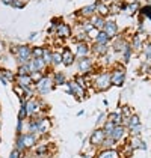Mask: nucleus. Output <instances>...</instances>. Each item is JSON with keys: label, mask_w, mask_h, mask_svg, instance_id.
Returning a JSON list of instances; mask_svg holds the SVG:
<instances>
[{"label": "nucleus", "mask_w": 151, "mask_h": 158, "mask_svg": "<svg viewBox=\"0 0 151 158\" xmlns=\"http://www.w3.org/2000/svg\"><path fill=\"white\" fill-rule=\"evenodd\" d=\"M115 145H116V142L110 139V137H106V140L103 142V145H101L100 149H115Z\"/></svg>", "instance_id": "obj_27"}, {"label": "nucleus", "mask_w": 151, "mask_h": 158, "mask_svg": "<svg viewBox=\"0 0 151 158\" xmlns=\"http://www.w3.org/2000/svg\"><path fill=\"white\" fill-rule=\"evenodd\" d=\"M51 78H53V83L54 86H61V85H65L67 83V77L63 73H54L51 74Z\"/></svg>", "instance_id": "obj_21"}, {"label": "nucleus", "mask_w": 151, "mask_h": 158, "mask_svg": "<svg viewBox=\"0 0 151 158\" xmlns=\"http://www.w3.org/2000/svg\"><path fill=\"white\" fill-rule=\"evenodd\" d=\"M9 158H24V154L20 152V151H17V149H14L12 152H11V155H9Z\"/></svg>", "instance_id": "obj_33"}, {"label": "nucleus", "mask_w": 151, "mask_h": 158, "mask_svg": "<svg viewBox=\"0 0 151 158\" xmlns=\"http://www.w3.org/2000/svg\"><path fill=\"white\" fill-rule=\"evenodd\" d=\"M110 80H112V86H123L126 81V71L124 66H116L110 73Z\"/></svg>", "instance_id": "obj_4"}, {"label": "nucleus", "mask_w": 151, "mask_h": 158, "mask_svg": "<svg viewBox=\"0 0 151 158\" xmlns=\"http://www.w3.org/2000/svg\"><path fill=\"white\" fill-rule=\"evenodd\" d=\"M15 56H17V62H18L20 65L27 63V62L32 60V48H30L29 45H20Z\"/></svg>", "instance_id": "obj_3"}, {"label": "nucleus", "mask_w": 151, "mask_h": 158, "mask_svg": "<svg viewBox=\"0 0 151 158\" xmlns=\"http://www.w3.org/2000/svg\"><path fill=\"white\" fill-rule=\"evenodd\" d=\"M116 125L113 123V122H110L109 119L104 122V125H103V130H104V133H106V137H110V134H112L113 128H115Z\"/></svg>", "instance_id": "obj_25"}, {"label": "nucleus", "mask_w": 151, "mask_h": 158, "mask_svg": "<svg viewBox=\"0 0 151 158\" xmlns=\"http://www.w3.org/2000/svg\"><path fill=\"white\" fill-rule=\"evenodd\" d=\"M130 148L135 151V149H145L147 145H145V142L140 139V135H130L128 137V142H127Z\"/></svg>", "instance_id": "obj_11"}, {"label": "nucleus", "mask_w": 151, "mask_h": 158, "mask_svg": "<svg viewBox=\"0 0 151 158\" xmlns=\"http://www.w3.org/2000/svg\"><path fill=\"white\" fill-rule=\"evenodd\" d=\"M0 142H2V139H0Z\"/></svg>", "instance_id": "obj_35"}, {"label": "nucleus", "mask_w": 151, "mask_h": 158, "mask_svg": "<svg viewBox=\"0 0 151 158\" xmlns=\"http://www.w3.org/2000/svg\"><path fill=\"white\" fill-rule=\"evenodd\" d=\"M17 137H20V140L23 142V146H24L26 151L33 149V148L38 145V135L37 134L23 133V134H20V135H17Z\"/></svg>", "instance_id": "obj_5"}, {"label": "nucleus", "mask_w": 151, "mask_h": 158, "mask_svg": "<svg viewBox=\"0 0 151 158\" xmlns=\"http://www.w3.org/2000/svg\"><path fill=\"white\" fill-rule=\"evenodd\" d=\"M95 14L97 15H100V17H107L110 11H109V5L107 3H104V2H97L95 3Z\"/></svg>", "instance_id": "obj_16"}, {"label": "nucleus", "mask_w": 151, "mask_h": 158, "mask_svg": "<svg viewBox=\"0 0 151 158\" xmlns=\"http://www.w3.org/2000/svg\"><path fill=\"white\" fill-rule=\"evenodd\" d=\"M89 20H91V23H92V26H94V27H95L97 30H100V32H101V30L104 29V24H106V20H104L103 17H100V15H97V14H95V15H94V17H91Z\"/></svg>", "instance_id": "obj_17"}, {"label": "nucleus", "mask_w": 151, "mask_h": 158, "mask_svg": "<svg viewBox=\"0 0 151 158\" xmlns=\"http://www.w3.org/2000/svg\"><path fill=\"white\" fill-rule=\"evenodd\" d=\"M53 87H54V83H53V78H51V75H44L39 81L35 83V90H37L39 95H47V94H50L51 90H53Z\"/></svg>", "instance_id": "obj_2"}, {"label": "nucleus", "mask_w": 151, "mask_h": 158, "mask_svg": "<svg viewBox=\"0 0 151 158\" xmlns=\"http://www.w3.org/2000/svg\"><path fill=\"white\" fill-rule=\"evenodd\" d=\"M139 14H140V17H144V18H148V20L151 21V6H150V5L140 6V9H139Z\"/></svg>", "instance_id": "obj_24"}, {"label": "nucleus", "mask_w": 151, "mask_h": 158, "mask_svg": "<svg viewBox=\"0 0 151 158\" xmlns=\"http://www.w3.org/2000/svg\"><path fill=\"white\" fill-rule=\"evenodd\" d=\"M104 140H106V133H104L103 127L94 130V133L91 134V137H89V143L94 146V148H101Z\"/></svg>", "instance_id": "obj_6"}, {"label": "nucleus", "mask_w": 151, "mask_h": 158, "mask_svg": "<svg viewBox=\"0 0 151 158\" xmlns=\"http://www.w3.org/2000/svg\"><path fill=\"white\" fill-rule=\"evenodd\" d=\"M15 85L21 86L23 89H27V87L35 86V83L30 75H15Z\"/></svg>", "instance_id": "obj_9"}, {"label": "nucleus", "mask_w": 151, "mask_h": 158, "mask_svg": "<svg viewBox=\"0 0 151 158\" xmlns=\"http://www.w3.org/2000/svg\"><path fill=\"white\" fill-rule=\"evenodd\" d=\"M79 60V71L82 75H88L92 73V59L91 57H83V59H77Z\"/></svg>", "instance_id": "obj_8"}, {"label": "nucleus", "mask_w": 151, "mask_h": 158, "mask_svg": "<svg viewBox=\"0 0 151 158\" xmlns=\"http://www.w3.org/2000/svg\"><path fill=\"white\" fill-rule=\"evenodd\" d=\"M147 5H150L151 6V0H147Z\"/></svg>", "instance_id": "obj_34"}, {"label": "nucleus", "mask_w": 151, "mask_h": 158, "mask_svg": "<svg viewBox=\"0 0 151 158\" xmlns=\"http://www.w3.org/2000/svg\"><path fill=\"white\" fill-rule=\"evenodd\" d=\"M74 62H76V54L71 53V50L65 48L62 51V63L65 66H71Z\"/></svg>", "instance_id": "obj_15"}, {"label": "nucleus", "mask_w": 151, "mask_h": 158, "mask_svg": "<svg viewBox=\"0 0 151 158\" xmlns=\"http://www.w3.org/2000/svg\"><path fill=\"white\" fill-rule=\"evenodd\" d=\"M103 32H104V33H107V36L110 38V39H113L115 36H118V26H116L115 21L109 20V21H106Z\"/></svg>", "instance_id": "obj_10"}, {"label": "nucleus", "mask_w": 151, "mask_h": 158, "mask_svg": "<svg viewBox=\"0 0 151 158\" xmlns=\"http://www.w3.org/2000/svg\"><path fill=\"white\" fill-rule=\"evenodd\" d=\"M92 86L95 90L103 92V90H107L110 86H112V80H110V73H98L94 80H92Z\"/></svg>", "instance_id": "obj_1"}, {"label": "nucleus", "mask_w": 151, "mask_h": 158, "mask_svg": "<svg viewBox=\"0 0 151 158\" xmlns=\"http://www.w3.org/2000/svg\"><path fill=\"white\" fill-rule=\"evenodd\" d=\"M44 54V47H33L32 48V59H41Z\"/></svg>", "instance_id": "obj_29"}, {"label": "nucleus", "mask_w": 151, "mask_h": 158, "mask_svg": "<svg viewBox=\"0 0 151 158\" xmlns=\"http://www.w3.org/2000/svg\"><path fill=\"white\" fill-rule=\"evenodd\" d=\"M109 41H110V38L107 36V33H104L103 30L95 38V44H109Z\"/></svg>", "instance_id": "obj_23"}, {"label": "nucleus", "mask_w": 151, "mask_h": 158, "mask_svg": "<svg viewBox=\"0 0 151 158\" xmlns=\"http://www.w3.org/2000/svg\"><path fill=\"white\" fill-rule=\"evenodd\" d=\"M107 119H109L110 122H113L115 125H123V116H121L119 110H118V111H113V113H110Z\"/></svg>", "instance_id": "obj_22"}, {"label": "nucleus", "mask_w": 151, "mask_h": 158, "mask_svg": "<svg viewBox=\"0 0 151 158\" xmlns=\"http://www.w3.org/2000/svg\"><path fill=\"white\" fill-rule=\"evenodd\" d=\"M33 154L38 158H45L49 155V145L47 143H39L33 148Z\"/></svg>", "instance_id": "obj_14"}, {"label": "nucleus", "mask_w": 151, "mask_h": 158, "mask_svg": "<svg viewBox=\"0 0 151 158\" xmlns=\"http://www.w3.org/2000/svg\"><path fill=\"white\" fill-rule=\"evenodd\" d=\"M91 47H89L86 42H77V51H76V59H83V57H88Z\"/></svg>", "instance_id": "obj_12"}, {"label": "nucleus", "mask_w": 151, "mask_h": 158, "mask_svg": "<svg viewBox=\"0 0 151 158\" xmlns=\"http://www.w3.org/2000/svg\"><path fill=\"white\" fill-rule=\"evenodd\" d=\"M138 125H140L139 116L138 114H132L130 119H128V122H127V130H128V128H133V127H138Z\"/></svg>", "instance_id": "obj_26"}, {"label": "nucleus", "mask_w": 151, "mask_h": 158, "mask_svg": "<svg viewBox=\"0 0 151 158\" xmlns=\"http://www.w3.org/2000/svg\"><path fill=\"white\" fill-rule=\"evenodd\" d=\"M79 14H80L82 17H85V18H91V17H94V15H95V3H92V5H88V6L82 8Z\"/></svg>", "instance_id": "obj_19"}, {"label": "nucleus", "mask_w": 151, "mask_h": 158, "mask_svg": "<svg viewBox=\"0 0 151 158\" xmlns=\"http://www.w3.org/2000/svg\"><path fill=\"white\" fill-rule=\"evenodd\" d=\"M29 116H27V111H26V107L21 104V107H20V111H18V121H23L24 122Z\"/></svg>", "instance_id": "obj_31"}, {"label": "nucleus", "mask_w": 151, "mask_h": 158, "mask_svg": "<svg viewBox=\"0 0 151 158\" xmlns=\"http://www.w3.org/2000/svg\"><path fill=\"white\" fill-rule=\"evenodd\" d=\"M0 80H2L3 85L12 83V81H15V74L8 71V69H3V71H0Z\"/></svg>", "instance_id": "obj_18"}, {"label": "nucleus", "mask_w": 151, "mask_h": 158, "mask_svg": "<svg viewBox=\"0 0 151 158\" xmlns=\"http://www.w3.org/2000/svg\"><path fill=\"white\" fill-rule=\"evenodd\" d=\"M127 134H128V130H127L124 125H116V127L113 128L112 134H110V139H113L116 143H119V142H123V140L126 139Z\"/></svg>", "instance_id": "obj_7"}, {"label": "nucleus", "mask_w": 151, "mask_h": 158, "mask_svg": "<svg viewBox=\"0 0 151 158\" xmlns=\"http://www.w3.org/2000/svg\"><path fill=\"white\" fill-rule=\"evenodd\" d=\"M144 57L148 59V60H151V44L150 42L144 45Z\"/></svg>", "instance_id": "obj_32"}, {"label": "nucleus", "mask_w": 151, "mask_h": 158, "mask_svg": "<svg viewBox=\"0 0 151 158\" xmlns=\"http://www.w3.org/2000/svg\"><path fill=\"white\" fill-rule=\"evenodd\" d=\"M59 63H62V53H56V51H53L51 65H53V66H58Z\"/></svg>", "instance_id": "obj_30"}, {"label": "nucleus", "mask_w": 151, "mask_h": 158, "mask_svg": "<svg viewBox=\"0 0 151 158\" xmlns=\"http://www.w3.org/2000/svg\"><path fill=\"white\" fill-rule=\"evenodd\" d=\"M71 27L67 24V23H59V24L56 26V35L59 38H68L71 36Z\"/></svg>", "instance_id": "obj_13"}, {"label": "nucleus", "mask_w": 151, "mask_h": 158, "mask_svg": "<svg viewBox=\"0 0 151 158\" xmlns=\"http://www.w3.org/2000/svg\"><path fill=\"white\" fill-rule=\"evenodd\" d=\"M92 51L97 54V56H106L107 54V51H109V44H97V45H94L92 47Z\"/></svg>", "instance_id": "obj_20"}, {"label": "nucleus", "mask_w": 151, "mask_h": 158, "mask_svg": "<svg viewBox=\"0 0 151 158\" xmlns=\"http://www.w3.org/2000/svg\"><path fill=\"white\" fill-rule=\"evenodd\" d=\"M24 158H27V157H24Z\"/></svg>", "instance_id": "obj_36"}, {"label": "nucleus", "mask_w": 151, "mask_h": 158, "mask_svg": "<svg viewBox=\"0 0 151 158\" xmlns=\"http://www.w3.org/2000/svg\"><path fill=\"white\" fill-rule=\"evenodd\" d=\"M51 57H53V51L49 48H44V54H42V60L45 62L47 66L51 65Z\"/></svg>", "instance_id": "obj_28"}]
</instances>
